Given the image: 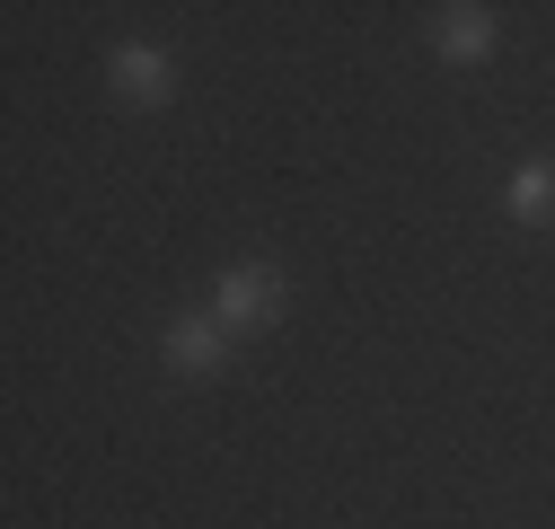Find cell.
Masks as SVG:
<instances>
[{
    "mask_svg": "<svg viewBox=\"0 0 555 529\" xmlns=\"http://www.w3.org/2000/svg\"><path fill=\"white\" fill-rule=\"evenodd\" d=\"M273 300H283V283H273L264 264H238L221 283V318H273Z\"/></svg>",
    "mask_w": 555,
    "mask_h": 529,
    "instance_id": "cell-1",
    "label": "cell"
},
{
    "mask_svg": "<svg viewBox=\"0 0 555 529\" xmlns=\"http://www.w3.org/2000/svg\"><path fill=\"white\" fill-rule=\"evenodd\" d=\"M115 80H124V98H168V62L159 53H142V44H132V53H115Z\"/></svg>",
    "mask_w": 555,
    "mask_h": 529,
    "instance_id": "cell-2",
    "label": "cell"
},
{
    "mask_svg": "<svg viewBox=\"0 0 555 529\" xmlns=\"http://www.w3.org/2000/svg\"><path fill=\"white\" fill-rule=\"evenodd\" d=\"M441 44L450 53H485V44H494V18H485V10H441Z\"/></svg>",
    "mask_w": 555,
    "mask_h": 529,
    "instance_id": "cell-3",
    "label": "cell"
},
{
    "mask_svg": "<svg viewBox=\"0 0 555 529\" xmlns=\"http://www.w3.org/2000/svg\"><path fill=\"white\" fill-rule=\"evenodd\" d=\"M168 353H177L185 371H212V362H221V326H194V318H185L177 336H168Z\"/></svg>",
    "mask_w": 555,
    "mask_h": 529,
    "instance_id": "cell-4",
    "label": "cell"
},
{
    "mask_svg": "<svg viewBox=\"0 0 555 529\" xmlns=\"http://www.w3.org/2000/svg\"><path fill=\"white\" fill-rule=\"evenodd\" d=\"M512 212H555V168H520V185H512Z\"/></svg>",
    "mask_w": 555,
    "mask_h": 529,
    "instance_id": "cell-5",
    "label": "cell"
}]
</instances>
